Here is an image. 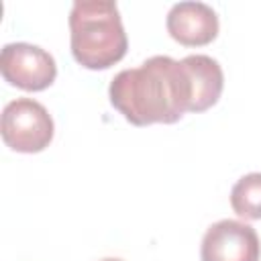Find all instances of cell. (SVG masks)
Listing matches in <instances>:
<instances>
[{"instance_id":"obj_4","label":"cell","mask_w":261,"mask_h":261,"mask_svg":"<svg viewBox=\"0 0 261 261\" xmlns=\"http://www.w3.org/2000/svg\"><path fill=\"white\" fill-rule=\"evenodd\" d=\"M0 71L6 84L24 92H41L55 82L57 63L43 47L20 41L2 47Z\"/></svg>"},{"instance_id":"obj_9","label":"cell","mask_w":261,"mask_h":261,"mask_svg":"<svg viewBox=\"0 0 261 261\" xmlns=\"http://www.w3.org/2000/svg\"><path fill=\"white\" fill-rule=\"evenodd\" d=\"M100 261H122V259H118V257H104V259H100Z\"/></svg>"},{"instance_id":"obj_2","label":"cell","mask_w":261,"mask_h":261,"mask_svg":"<svg viewBox=\"0 0 261 261\" xmlns=\"http://www.w3.org/2000/svg\"><path fill=\"white\" fill-rule=\"evenodd\" d=\"M69 47L86 69H108L128 49V39L116 2L77 0L69 10Z\"/></svg>"},{"instance_id":"obj_3","label":"cell","mask_w":261,"mask_h":261,"mask_svg":"<svg viewBox=\"0 0 261 261\" xmlns=\"http://www.w3.org/2000/svg\"><path fill=\"white\" fill-rule=\"evenodd\" d=\"M2 141L16 153H41L55 135L49 110L33 98H16L8 102L0 118Z\"/></svg>"},{"instance_id":"obj_6","label":"cell","mask_w":261,"mask_h":261,"mask_svg":"<svg viewBox=\"0 0 261 261\" xmlns=\"http://www.w3.org/2000/svg\"><path fill=\"white\" fill-rule=\"evenodd\" d=\"M167 33L184 47H202L218 37V14L206 2H177L165 18Z\"/></svg>"},{"instance_id":"obj_7","label":"cell","mask_w":261,"mask_h":261,"mask_svg":"<svg viewBox=\"0 0 261 261\" xmlns=\"http://www.w3.org/2000/svg\"><path fill=\"white\" fill-rule=\"evenodd\" d=\"M184 63L190 69L192 77V88H194V102H192V112H204L212 108L222 94L224 88V73L222 67L216 59L210 55H186Z\"/></svg>"},{"instance_id":"obj_1","label":"cell","mask_w":261,"mask_h":261,"mask_svg":"<svg viewBox=\"0 0 261 261\" xmlns=\"http://www.w3.org/2000/svg\"><path fill=\"white\" fill-rule=\"evenodd\" d=\"M110 104L135 126L173 124L192 112L194 88L184 59L153 55L118 71L108 86Z\"/></svg>"},{"instance_id":"obj_5","label":"cell","mask_w":261,"mask_h":261,"mask_svg":"<svg viewBox=\"0 0 261 261\" xmlns=\"http://www.w3.org/2000/svg\"><path fill=\"white\" fill-rule=\"evenodd\" d=\"M261 243L257 230L241 220L222 218L210 224L202 237V261H259Z\"/></svg>"},{"instance_id":"obj_8","label":"cell","mask_w":261,"mask_h":261,"mask_svg":"<svg viewBox=\"0 0 261 261\" xmlns=\"http://www.w3.org/2000/svg\"><path fill=\"white\" fill-rule=\"evenodd\" d=\"M230 206L245 220H261V171L237 179L230 190Z\"/></svg>"}]
</instances>
